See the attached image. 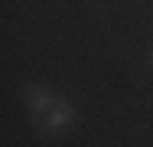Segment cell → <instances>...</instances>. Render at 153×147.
<instances>
[{
	"label": "cell",
	"mask_w": 153,
	"mask_h": 147,
	"mask_svg": "<svg viewBox=\"0 0 153 147\" xmlns=\"http://www.w3.org/2000/svg\"><path fill=\"white\" fill-rule=\"evenodd\" d=\"M150 65H153V49H150Z\"/></svg>",
	"instance_id": "3"
},
{
	"label": "cell",
	"mask_w": 153,
	"mask_h": 147,
	"mask_svg": "<svg viewBox=\"0 0 153 147\" xmlns=\"http://www.w3.org/2000/svg\"><path fill=\"white\" fill-rule=\"evenodd\" d=\"M26 101H30V108L36 111V115H46L52 105H56V98H52V92L42 85H30L26 88Z\"/></svg>",
	"instance_id": "2"
},
{
	"label": "cell",
	"mask_w": 153,
	"mask_h": 147,
	"mask_svg": "<svg viewBox=\"0 0 153 147\" xmlns=\"http://www.w3.org/2000/svg\"><path fill=\"white\" fill-rule=\"evenodd\" d=\"M75 121V108L68 105V101H62V98H56V105L46 111V118H42V131H62V128H68Z\"/></svg>",
	"instance_id": "1"
}]
</instances>
